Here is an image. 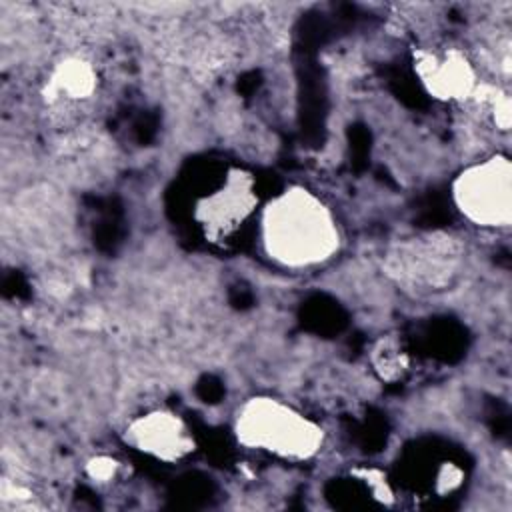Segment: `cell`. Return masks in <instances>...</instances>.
Wrapping results in <instances>:
<instances>
[{
	"label": "cell",
	"mask_w": 512,
	"mask_h": 512,
	"mask_svg": "<svg viewBox=\"0 0 512 512\" xmlns=\"http://www.w3.org/2000/svg\"><path fill=\"white\" fill-rule=\"evenodd\" d=\"M262 242L270 258L290 268H308L338 250V228L330 210L308 190L278 194L262 214Z\"/></svg>",
	"instance_id": "1"
},
{
	"label": "cell",
	"mask_w": 512,
	"mask_h": 512,
	"mask_svg": "<svg viewBox=\"0 0 512 512\" xmlns=\"http://www.w3.org/2000/svg\"><path fill=\"white\" fill-rule=\"evenodd\" d=\"M416 70L428 92L442 100L466 98L474 88V72L468 60L456 50L442 54L420 52Z\"/></svg>",
	"instance_id": "5"
},
{
	"label": "cell",
	"mask_w": 512,
	"mask_h": 512,
	"mask_svg": "<svg viewBox=\"0 0 512 512\" xmlns=\"http://www.w3.org/2000/svg\"><path fill=\"white\" fill-rule=\"evenodd\" d=\"M96 90V72L92 64L80 58H68L50 72L46 98L54 104L86 102Z\"/></svg>",
	"instance_id": "6"
},
{
	"label": "cell",
	"mask_w": 512,
	"mask_h": 512,
	"mask_svg": "<svg viewBox=\"0 0 512 512\" xmlns=\"http://www.w3.org/2000/svg\"><path fill=\"white\" fill-rule=\"evenodd\" d=\"M236 434L244 446L290 460H304L322 444V430L312 420L274 398L250 400L238 416Z\"/></svg>",
	"instance_id": "2"
},
{
	"label": "cell",
	"mask_w": 512,
	"mask_h": 512,
	"mask_svg": "<svg viewBox=\"0 0 512 512\" xmlns=\"http://www.w3.org/2000/svg\"><path fill=\"white\" fill-rule=\"evenodd\" d=\"M128 440L138 450L162 460H176L192 448L184 422L170 412H150L134 420L128 428Z\"/></svg>",
	"instance_id": "4"
},
{
	"label": "cell",
	"mask_w": 512,
	"mask_h": 512,
	"mask_svg": "<svg viewBox=\"0 0 512 512\" xmlns=\"http://www.w3.org/2000/svg\"><path fill=\"white\" fill-rule=\"evenodd\" d=\"M454 202L474 224L508 226L512 218V170L504 156L466 168L454 182Z\"/></svg>",
	"instance_id": "3"
},
{
	"label": "cell",
	"mask_w": 512,
	"mask_h": 512,
	"mask_svg": "<svg viewBox=\"0 0 512 512\" xmlns=\"http://www.w3.org/2000/svg\"><path fill=\"white\" fill-rule=\"evenodd\" d=\"M88 472H90V476H92L94 480L106 482L108 478H112V476H114V472H116V464H114L112 460H108V458H96L94 462H90Z\"/></svg>",
	"instance_id": "7"
}]
</instances>
